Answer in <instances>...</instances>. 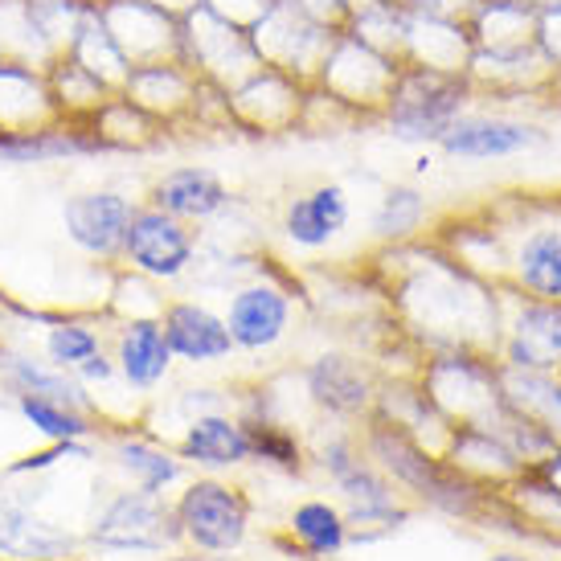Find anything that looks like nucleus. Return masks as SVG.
Wrapping results in <instances>:
<instances>
[{"instance_id":"nucleus-12","label":"nucleus","mask_w":561,"mask_h":561,"mask_svg":"<svg viewBox=\"0 0 561 561\" xmlns=\"http://www.w3.org/2000/svg\"><path fill=\"white\" fill-rule=\"evenodd\" d=\"M205 82L197 79V70L185 62H148L131 66L124 94L144 107L157 124H164L169 131H181L185 124H193V111L202 99Z\"/></svg>"},{"instance_id":"nucleus-4","label":"nucleus","mask_w":561,"mask_h":561,"mask_svg":"<svg viewBox=\"0 0 561 561\" xmlns=\"http://www.w3.org/2000/svg\"><path fill=\"white\" fill-rule=\"evenodd\" d=\"M341 37V30H332L324 21L308 16L304 9H296L291 0H279L271 13L250 30V42L259 49V62L271 70H283L296 82L312 87L320 79V66H324L332 42Z\"/></svg>"},{"instance_id":"nucleus-21","label":"nucleus","mask_w":561,"mask_h":561,"mask_svg":"<svg viewBox=\"0 0 561 561\" xmlns=\"http://www.w3.org/2000/svg\"><path fill=\"white\" fill-rule=\"evenodd\" d=\"M304 390L332 419H360L374 405V381L365 365L344 353H324L304 369Z\"/></svg>"},{"instance_id":"nucleus-15","label":"nucleus","mask_w":561,"mask_h":561,"mask_svg":"<svg viewBox=\"0 0 561 561\" xmlns=\"http://www.w3.org/2000/svg\"><path fill=\"white\" fill-rule=\"evenodd\" d=\"M148 202L172 214V218L188 221V226H209L234 205V193L218 172L205 169V164H176V169H164L152 181Z\"/></svg>"},{"instance_id":"nucleus-20","label":"nucleus","mask_w":561,"mask_h":561,"mask_svg":"<svg viewBox=\"0 0 561 561\" xmlns=\"http://www.w3.org/2000/svg\"><path fill=\"white\" fill-rule=\"evenodd\" d=\"M353 205L344 185H316L296 193L283 209V234L299 250H324L348 230Z\"/></svg>"},{"instance_id":"nucleus-30","label":"nucleus","mask_w":561,"mask_h":561,"mask_svg":"<svg viewBox=\"0 0 561 561\" xmlns=\"http://www.w3.org/2000/svg\"><path fill=\"white\" fill-rule=\"evenodd\" d=\"M46 82H49V99L58 107V119L66 124H87L94 111L111 99V91L94 79L91 70H82L75 58H54L46 66Z\"/></svg>"},{"instance_id":"nucleus-2","label":"nucleus","mask_w":561,"mask_h":561,"mask_svg":"<svg viewBox=\"0 0 561 561\" xmlns=\"http://www.w3.org/2000/svg\"><path fill=\"white\" fill-rule=\"evenodd\" d=\"M468 107V75L402 62L381 119L405 144H438Z\"/></svg>"},{"instance_id":"nucleus-3","label":"nucleus","mask_w":561,"mask_h":561,"mask_svg":"<svg viewBox=\"0 0 561 561\" xmlns=\"http://www.w3.org/2000/svg\"><path fill=\"white\" fill-rule=\"evenodd\" d=\"M172 516L181 525V541L202 553H238L247 546L250 500L238 483H226L218 476L188 480L172 504Z\"/></svg>"},{"instance_id":"nucleus-36","label":"nucleus","mask_w":561,"mask_h":561,"mask_svg":"<svg viewBox=\"0 0 561 561\" xmlns=\"http://www.w3.org/2000/svg\"><path fill=\"white\" fill-rule=\"evenodd\" d=\"M250 431V447H254V459L259 463H271L279 471H299L304 468V447H299L296 431H287L271 419H242Z\"/></svg>"},{"instance_id":"nucleus-23","label":"nucleus","mask_w":561,"mask_h":561,"mask_svg":"<svg viewBox=\"0 0 561 561\" xmlns=\"http://www.w3.org/2000/svg\"><path fill=\"white\" fill-rule=\"evenodd\" d=\"M49 124H58V107L49 99L46 70L0 62V136H25Z\"/></svg>"},{"instance_id":"nucleus-13","label":"nucleus","mask_w":561,"mask_h":561,"mask_svg":"<svg viewBox=\"0 0 561 561\" xmlns=\"http://www.w3.org/2000/svg\"><path fill=\"white\" fill-rule=\"evenodd\" d=\"M221 316H226V328L234 336L238 353H266L291 328V296L279 283H242V287H234V296H230Z\"/></svg>"},{"instance_id":"nucleus-6","label":"nucleus","mask_w":561,"mask_h":561,"mask_svg":"<svg viewBox=\"0 0 561 561\" xmlns=\"http://www.w3.org/2000/svg\"><path fill=\"white\" fill-rule=\"evenodd\" d=\"M181 54H185V66L197 70V79L218 87V91H234L238 82L250 79L263 66L250 33L221 21L205 4H193L181 16Z\"/></svg>"},{"instance_id":"nucleus-10","label":"nucleus","mask_w":561,"mask_h":561,"mask_svg":"<svg viewBox=\"0 0 561 561\" xmlns=\"http://www.w3.org/2000/svg\"><path fill=\"white\" fill-rule=\"evenodd\" d=\"M103 30L115 37L131 66L185 62L181 54V16L164 13L148 0H94Z\"/></svg>"},{"instance_id":"nucleus-18","label":"nucleus","mask_w":561,"mask_h":561,"mask_svg":"<svg viewBox=\"0 0 561 561\" xmlns=\"http://www.w3.org/2000/svg\"><path fill=\"white\" fill-rule=\"evenodd\" d=\"M0 390L9 398H49V402H62L70 410L99 414L94 393L79 377L49 365L46 357H33L25 348H9V344H0Z\"/></svg>"},{"instance_id":"nucleus-1","label":"nucleus","mask_w":561,"mask_h":561,"mask_svg":"<svg viewBox=\"0 0 561 561\" xmlns=\"http://www.w3.org/2000/svg\"><path fill=\"white\" fill-rule=\"evenodd\" d=\"M316 459L328 471L332 488L341 492V500L348 504V513H344L348 541H374V537H386V533L402 529L410 520V508L398 500L390 476L377 468L374 459H365L348 435L328 438L316 451Z\"/></svg>"},{"instance_id":"nucleus-25","label":"nucleus","mask_w":561,"mask_h":561,"mask_svg":"<svg viewBox=\"0 0 561 561\" xmlns=\"http://www.w3.org/2000/svg\"><path fill=\"white\" fill-rule=\"evenodd\" d=\"M87 127H91V136L103 157L107 152H152L169 136V127L157 124L144 107H136L124 91L111 94L107 103L87 119Z\"/></svg>"},{"instance_id":"nucleus-16","label":"nucleus","mask_w":561,"mask_h":561,"mask_svg":"<svg viewBox=\"0 0 561 561\" xmlns=\"http://www.w3.org/2000/svg\"><path fill=\"white\" fill-rule=\"evenodd\" d=\"M533 144H541V131L525 119H508V115H480V111H463L435 148H443L451 160H504L529 152Z\"/></svg>"},{"instance_id":"nucleus-43","label":"nucleus","mask_w":561,"mask_h":561,"mask_svg":"<svg viewBox=\"0 0 561 561\" xmlns=\"http://www.w3.org/2000/svg\"><path fill=\"white\" fill-rule=\"evenodd\" d=\"M488 561H537V558H529V553H513V549H504V553H492Z\"/></svg>"},{"instance_id":"nucleus-42","label":"nucleus","mask_w":561,"mask_h":561,"mask_svg":"<svg viewBox=\"0 0 561 561\" xmlns=\"http://www.w3.org/2000/svg\"><path fill=\"white\" fill-rule=\"evenodd\" d=\"M169 561H230V553H202V549H193V553H172Z\"/></svg>"},{"instance_id":"nucleus-31","label":"nucleus","mask_w":561,"mask_h":561,"mask_svg":"<svg viewBox=\"0 0 561 561\" xmlns=\"http://www.w3.org/2000/svg\"><path fill=\"white\" fill-rule=\"evenodd\" d=\"M58 54L33 21L30 0H0V62H21L46 70Z\"/></svg>"},{"instance_id":"nucleus-26","label":"nucleus","mask_w":561,"mask_h":561,"mask_svg":"<svg viewBox=\"0 0 561 561\" xmlns=\"http://www.w3.org/2000/svg\"><path fill=\"white\" fill-rule=\"evenodd\" d=\"M70 157H103L94 144L87 124H58L42 127V131H25V136H0V160L4 164H54V160Z\"/></svg>"},{"instance_id":"nucleus-24","label":"nucleus","mask_w":561,"mask_h":561,"mask_svg":"<svg viewBox=\"0 0 561 561\" xmlns=\"http://www.w3.org/2000/svg\"><path fill=\"white\" fill-rule=\"evenodd\" d=\"M75 549V537L54 520L37 516L30 504L0 496V553L16 561H62Z\"/></svg>"},{"instance_id":"nucleus-19","label":"nucleus","mask_w":561,"mask_h":561,"mask_svg":"<svg viewBox=\"0 0 561 561\" xmlns=\"http://www.w3.org/2000/svg\"><path fill=\"white\" fill-rule=\"evenodd\" d=\"M176 455L185 463H193V468L234 471L247 468L250 459H254V447H250L247 422L234 419L230 410H214V414H197V419L185 422V435H181Z\"/></svg>"},{"instance_id":"nucleus-9","label":"nucleus","mask_w":561,"mask_h":561,"mask_svg":"<svg viewBox=\"0 0 561 561\" xmlns=\"http://www.w3.org/2000/svg\"><path fill=\"white\" fill-rule=\"evenodd\" d=\"M136 197H127L124 188H79L62 202V230L70 247L82 250L87 259L99 263H119L124 250L127 221L136 214Z\"/></svg>"},{"instance_id":"nucleus-5","label":"nucleus","mask_w":561,"mask_h":561,"mask_svg":"<svg viewBox=\"0 0 561 561\" xmlns=\"http://www.w3.org/2000/svg\"><path fill=\"white\" fill-rule=\"evenodd\" d=\"M197 247H202V238L188 221L172 218L152 202H140L127 221L119 263L152 283H176L193 271Z\"/></svg>"},{"instance_id":"nucleus-38","label":"nucleus","mask_w":561,"mask_h":561,"mask_svg":"<svg viewBox=\"0 0 561 561\" xmlns=\"http://www.w3.org/2000/svg\"><path fill=\"white\" fill-rule=\"evenodd\" d=\"M197 4H205V9L218 13L221 21H230V25L250 33L271 9H275V4H279V0H197Z\"/></svg>"},{"instance_id":"nucleus-40","label":"nucleus","mask_w":561,"mask_h":561,"mask_svg":"<svg viewBox=\"0 0 561 561\" xmlns=\"http://www.w3.org/2000/svg\"><path fill=\"white\" fill-rule=\"evenodd\" d=\"M533 471H537L541 480H549V483H553V488L561 492V443L553 447V451L541 455V459H537V468H533Z\"/></svg>"},{"instance_id":"nucleus-41","label":"nucleus","mask_w":561,"mask_h":561,"mask_svg":"<svg viewBox=\"0 0 561 561\" xmlns=\"http://www.w3.org/2000/svg\"><path fill=\"white\" fill-rule=\"evenodd\" d=\"M148 4H157V9H164V13H172V16H185L197 0H148Z\"/></svg>"},{"instance_id":"nucleus-33","label":"nucleus","mask_w":561,"mask_h":561,"mask_svg":"<svg viewBox=\"0 0 561 561\" xmlns=\"http://www.w3.org/2000/svg\"><path fill=\"white\" fill-rule=\"evenodd\" d=\"M107 341H103V328L94 320H79V316H58L49 320L46 336H42V357L49 365H58L66 374H75L82 360H91L94 353H103Z\"/></svg>"},{"instance_id":"nucleus-28","label":"nucleus","mask_w":561,"mask_h":561,"mask_svg":"<svg viewBox=\"0 0 561 561\" xmlns=\"http://www.w3.org/2000/svg\"><path fill=\"white\" fill-rule=\"evenodd\" d=\"M516 283L529 291V299L561 304V230L558 226H537L525 242L516 247L513 259Z\"/></svg>"},{"instance_id":"nucleus-8","label":"nucleus","mask_w":561,"mask_h":561,"mask_svg":"<svg viewBox=\"0 0 561 561\" xmlns=\"http://www.w3.org/2000/svg\"><path fill=\"white\" fill-rule=\"evenodd\" d=\"M181 541V525L160 496H148L140 488L119 492L107 500V508L94 516L91 546L107 553H164Z\"/></svg>"},{"instance_id":"nucleus-27","label":"nucleus","mask_w":561,"mask_h":561,"mask_svg":"<svg viewBox=\"0 0 561 561\" xmlns=\"http://www.w3.org/2000/svg\"><path fill=\"white\" fill-rule=\"evenodd\" d=\"M111 459L131 480V488H140L148 496H164L172 483L185 480V459L169 451V447L152 443V438L119 435L111 443Z\"/></svg>"},{"instance_id":"nucleus-35","label":"nucleus","mask_w":561,"mask_h":561,"mask_svg":"<svg viewBox=\"0 0 561 561\" xmlns=\"http://www.w3.org/2000/svg\"><path fill=\"white\" fill-rule=\"evenodd\" d=\"M426 221V197L414 185H393L386 188V197L374 214V234L381 242H405L414 238Z\"/></svg>"},{"instance_id":"nucleus-7","label":"nucleus","mask_w":561,"mask_h":561,"mask_svg":"<svg viewBox=\"0 0 561 561\" xmlns=\"http://www.w3.org/2000/svg\"><path fill=\"white\" fill-rule=\"evenodd\" d=\"M402 62H393L386 54H377L374 46L357 42L353 33H344L332 42L324 66H320V79L312 87H320L324 94H332L341 107H348L353 115H381L386 99L393 91Z\"/></svg>"},{"instance_id":"nucleus-11","label":"nucleus","mask_w":561,"mask_h":561,"mask_svg":"<svg viewBox=\"0 0 561 561\" xmlns=\"http://www.w3.org/2000/svg\"><path fill=\"white\" fill-rule=\"evenodd\" d=\"M304 94L308 87L296 82L283 70L259 66L250 79H242L234 91H226V107H230V124L250 136H279L299 127V111H304Z\"/></svg>"},{"instance_id":"nucleus-29","label":"nucleus","mask_w":561,"mask_h":561,"mask_svg":"<svg viewBox=\"0 0 561 561\" xmlns=\"http://www.w3.org/2000/svg\"><path fill=\"white\" fill-rule=\"evenodd\" d=\"M66 58H75L82 70H91L94 79L103 82L111 94L124 91L127 75H131V62L124 58V49L115 46V37L103 30V21H99V13H94V4H91V13L82 16V25L75 30V37H70Z\"/></svg>"},{"instance_id":"nucleus-17","label":"nucleus","mask_w":561,"mask_h":561,"mask_svg":"<svg viewBox=\"0 0 561 561\" xmlns=\"http://www.w3.org/2000/svg\"><path fill=\"white\" fill-rule=\"evenodd\" d=\"M160 328L169 336L172 357L185 365H214V360H230L238 353L226 316L197 299H169L160 312Z\"/></svg>"},{"instance_id":"nucleus-14","label":"nucleus","mask_w":561,"mask_h":561,"mask_svg":"<svg viewBox=\"0 0 561 561\" xmlns=\"http://www.w3.org/2000/svg\"><path fill=\"white\" fill-rule=\"evenodd\" d=\"M111 357H115V369H119V381H124L131 393H157L164 381H169L172 357L169 336L160 328V316H131V320H119L115 328V341H111Z\"/></svg>"},{"instance_id":"nucleus-39","label":"nucleus","mask_w":561,"mask_h":561,"mask_svg":"<svg viewBox=\"0 0 561 561\" xmlns=\"http://www.w3.org/2000/svg\"><path fill=\"white\" fill-rule=\"evenodd\" d=\"M75 377H79L87 390H103L111 381H119V369H115V357L103 348V353H94L91 360H82L79 369H75Z\"/></svg>"},{"instance_id":"nucleus-32","label":"nucleus","mask_w":561,"mask_h":561,"mask_svg":"<svg viewBox=\"0 0 561 561\" xmlns=\"http://www.w3.org/2000/svg\"><path fill=\"white\" fill-rule=\"evenodd\" d=\"M291 537L312 558H341L348 549V520L332 500H304L291 513Z\"/></svg>"},{"instance_id":"nucleus-22","label":"nucleus","mask_w":561,"mask_h":561,"mask_svg":"<svg viewBox=\"0 0 561 561\" xmlns=\"http://www.w3.org/2000/svg\"><path fill=\"white\" fill-rule=\"evenodd\" d=\"M508 369H533V374H558L561 369V304L529 299L516 312L504 344Z\"/></svg>"},{"instance_id":"nucleus-37","label":"nucleus","mask_w":561,"mask_h":561,"mask_svg":"<svg viewBox=\"0 0 561 561\" xmlns=\"http://www.w3.org/2000/svg\"><path fill=\"white\" fill-rule=\"evenodd\" d=\"M516 500H520V513L529 525L537 529H561V492L549 480H541L537 471L525 476L520 471V483H516Z\"/></svg>"},{"instance_id":"nucleus-34","label":"nucleus","mask_w":561,"mask_h":561,"mask_svg":"<svg viewBox=\"0 0 561 561\" xmlns=\"http://www.w3.org/2000/svg\"><path fill=\"white\" fill-rule=\"evenodd\" d=\"M21 422L37 431L46 443H82L91 438L99 426V414H87V410H70L62 402H49V398H13Z\"/></svg>"}]
</instances>
